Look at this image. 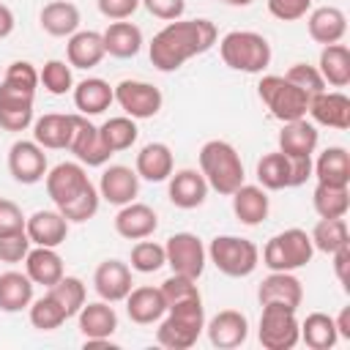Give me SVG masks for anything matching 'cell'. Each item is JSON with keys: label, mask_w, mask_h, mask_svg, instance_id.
Instances as JSON below:
<instances>
[{"label": "cell", "mask_w": 350, "mask_h": 350, "mask_svg": "<svg viewBox=\"0 0 350 350\" xmlns=\"http://www.w3.org/2000/svg\"><path fill=\"white\" fill-rule=\"evenodd\" d=\"M312 254L314 246L309 232L301 227H290L268 238V243L262 246V265L268 271H298L312 262Z\"/></svg>", "instance_id": "8992f818"}, {"label": "cell", "mask_w": 350, "mask_h": 350, "mask_svg": "<svg viewBox=\"0 0 350 350\" xmlns=\"http://www.w3.org/2000/svg\"><path fill=\"white\" fill-rule=\"evenodd\" d=\"M298 334H301V342H304L309 350H331V347L339 342L336 323H334V317L325 314V312H312V314H306V320L298 323Z\"/></svg>", "instance_id": "d590c367"}, {"label": "cell", "mask_w": 350, "mask_h": 350, "mask_svg": "<svg viewBox=\"0 0 350 350\" xmlns=\"http://www.w3.org/2000/svg\"><path fill=\"white\" fill-rule=\"evenodd\" d=\"M317 142H320V134H317V129H314L306 118L282 123V131H279V150H282L284 156H312V153L317 150Z\"/></svg>", "instance_id": "d6a6232c"}, {"label": "cell", "mask_w": 350, "mask_h": 350, "mask_svg": "<svg viewBox=\"0 0 350 350\" xmlns=\"http://www.w3.org/2000/svg\"><path fill=\"white\" fill-rule=\"evenodd\" d=\"M25 232H27L30 243L57 249L68 235V219L60 211H36L33 216H27Z\"/></svg>", "instance_id": "603a6c76"}, {"label": "cell", "mask_w": 350, "mask_h": 350, "mask_svg": "<svg viewBox=\"0 0 350 350\" xmlns=\"http://www.w3.org/2000/svg\"><path fill=\"white\" fill-rule=\"evenodd\" d=\"M74 118L63 112H49L33 120V139L46 150H68L74 134Z\"/></svg>", "instance_id": "d4e9b609"}, {"label": "cell", "mask_w": 350, "mask_h": 350, "mask_svg": "<svg viewBox=\"0 0 350 350\" xmlns=\"http://www.w3.org/2000/svg\"><path fill=\"white\" fill-rule=\"evenodd\" d=\"M334 273H336V279H339V284H347V265H350V246H342V249H336L334 254Z\"/></svg>", "instance_id": "9f6ffc18"}, {"label": "cell", "mask_w": 350, "mask_h": 350, "mask_svg": "<svg viewBox=\"0 0 350 350\" xmlns=\"http://www.w3.org/2000/svg\"><path fill=\"white\" fill-rule=\"evenodd\" d=\"M131 271L137 273H156L159 268L167 265V254H164V246L156 243V241H137L131 246Z\"/></svg>", "instance_id": "ee69618b"}, {"label": "cell", "mask_w": 350, "mask_h": 350, "mask_svg": "<svg viewBox=\"0 0 350 350\" xmlns=\"http://www.w3.org/2000/svg\"><path fill=\"white\" fill-rule=\"evenodd\" d=\"M98 131H101V139H104V145H107L109 153L129 150L137 142V137H139V129H137L134 118H129V115H118V118L104 120L98 126Z\"/></svg>", "instance_id": "ab89813d"}, {"label": "cell", "mask_w": 350, "mask_h": 350, "mask_svg": "<svg viewBox=\"0 0 350 350\" xmlns=\"http://www.w3.org/2000/svg\"><path fill=\"white\" fill-rule=\"evenodd\" d=\"M216 44V25L211 19H172L150 41L148 55L153 68L170 74L186 60L205 55Z\"/></svg>", "instance_id": "6da1fadb"}, {"label": "cell", "mask_w": 350, "mask_h": 350, "mask_svg": "<svg viewBox=\"0 0 350 350\" xmlns=\"http://www.w3.org/2000/svg\"><path fill=\"white\" fill-rule=\"evenodd\" d=\"M25 273L30 276L33 284H41V287H52L63 273V257L52 249V246H36L27 252L25 257Z\"/></svg>", "instance_id": "4dcf8cb0"}, {"label": "cell", "mask_w": 350, "mask_h": 350, "mask_svg": "<svg viewBox=\"0 0 350 350\" xmlns=\"http://www.w3.org/2000/svg\"><path fill=\"white\" fill-rule=\"evenodd\" d=\"M257 180L268 191L290 189V159L282 150H271L257 161Z\"/></svg>", "instance_id": "60d3db41"}, {"label": "cell", "mask_w": 350, "mask_h": 350, "mask_svg": "<svg viewBox=\"0 0 350 350\" xmlns=\"http://www.w3.org/2000/svg\"><path fill=\"white\" fill-rule=\"evenodd\" d=\"M46 293L63 306V312H66V317H74L79 309H82V304H85V298H88V290H85V282L79 279V276H60L52 287H46Z\"/></svg>", "instance_id": "b9f144b4"}, {"label": "cell", "mask_w": 350, "mask_h": 350, "mask_svg": "<svg viewBox=\"0 0 350 350\" xmlns=\"http://www.w3.org/2000/svg\"><path fill=\"white\" fill-rule=\"evenodd\" d=\"M306 30L312 36V41L328 46V44H339L347 33V16L342 8L336 5H320L314 11H309L306 16Z\"/></svg>", "instance_id": "cb8c5ba5"}, {"label": "cell", "mask_w": 350, "mask_h": 350, "mask_svg": "<svg viewBox=\"0 0 350 350\" xmlns=\"http://www.w3.org/2000/svg\"><path fill=\"white\" fill-rule=\"evenodd\" d=\"M312 8V0H268V11L271 16H276L279 22H295L304 19Z\"/></svg>", "instance_id": "f907efd6"}, {"label": "cell", "mask_w": 350, "mask_h": 350, "mask_svg": "<svg viewBox=\"0 0 350 350\" xmlns=\"http://www.w3.org/2000/svg\"><path fill=\"white\" fill-rule=\"evenodd\" d=\"M25 213L14 200L0 197V235H14V232H25Z\"/></svg>", "instance_id": "816d5d0a"}, {"label": "cell", "mask_w": 350, "mask_h": 350, "mask_svg": "<svg viewBox=\"0 0 350 350\" xmlns=\"http://www.w3.org/2000/svg\"><path fill=\"white\" fill-rule=\"evenodd\" d=\"M314 123L345 131L350 129V98L342 90H320L309 98V109H306Z\"/></svg>", "instance_id": "e0dca14e"}, {"label": "cell", "mask_w": 350, "mask_h": 350, "mask_svg": "<svg viewBox=\"0 0 350 350\" xmlns=\"http://www.w3.org/2000/svg\"><path fill=\"white\" fill-rule=\"evenodd\" d=\"M3 82L16 85V88H25V90H36V88H38V71H36V66L27 63V60H14V63L5 68Z\"/></svg>", "instance_id": "681fc988"}, {"label": "cell", "mask_w": 350, "mask_h": 350, "mask_svg": "<svg viewBox=\"0 0 350 350\" xmlns=\"http://www.w3.org/2000/svg\"><path fill=\"white\" fill-rule=\"evenodd\" d=\"M227 5H235V8H246V5H252L254 0H224Z\"/></svg>", "instance_id": "91938a15"}, {"label": "cell", "mask_w": 350, "mask_h": 350, "mask_svg": "<svg viewBox=\"0 0 350 350\" xmlns=\"http://www.w3.org/2000/svg\"><path fill=\"white\" fill-rule=\"evenodd\" d=\"M290 159V189L304 186L312 178V156H287Z\"/></svg>", "instance_id": "11a10c76"}, {"label": "cell", "mask_w": 350, "mask_h": 350, "mask_svg": "<svg viewBox=\"0 0 350 350\" xmlns=\"http://www.w3.org/2000/svg\"><path fill=\"white\" fill-rule=\"evenodd\" d=\"M312 205L320 219H339L350 211V189L347 186H328L317 183L312 191Z\"/></svg>", "instance_id": "74e56055"}, {"label": "cell", "mask_w": 350, "mask_h": 350, "mask_svg": "<svg viewBox=\"0 0 350 350\" xmlns=\"http://www.w3.org/2000/svg\"><path fill=\"white\" fill-rule=\"evenodd\" d=\"M46 194L55 208L68 219V224H82L96 216L98 211V189L90 183L85 167L79 161H60L44 175Z\"/></svg>", "instance_id": "7a4b0ae2"}, {"label": "cell", "mask_w": 350, "mask_h": 350, "mask_svg": "<svg viewBox=\"0 0 350 350\" xmlns=\"http://www.w3.org/2000/svg\"><path fill=\"white\" fill-rule=\"evenodd\" d=\"M312 175L317 178V183L350 186V153L339 145L325 148L317 156V161H312Z\"/></svg>", "instance_id": "836d02e7"}, {"label": "cell", "mask_w": 350, "mask_h": 350, "mask_svg": "<svg viewBox=\"0 0 350 350\" xmlns=\"http://www.w3.org/2000/svg\"><path fill=\"white\" fill-rule=\"evenodd\" d=\"M334 323H336V334H339V339H350V309H347V306L334 317Z\"/></svg>", "instance_id": "680465c9"}, {"label": "cell", "mask_w": 350, "mask_h": 350, "mask_svg": "<svg viewBox=\"0 0 350 350\" xmlns=\"http://www.w3.org/2000/svg\"><path fill=\"white\" fill-rule=\"evenodd\" d=\"M38 82L44 85L46 93H52V96H66L68 90H74L71 66H68L66 60H46L44 68L38 71Z\"/></svg>", "instance_id": "f6af8a7d"}, {"label": "cell", "mask_w": 350, "mask_h": 350, "mask_svg": "<svg viewBox=\"0 0 350 350\" xmlns=\"http://www.w3.org/2000/svg\"><path fill=\"white\" fill-rule=\"evenodd\" d=\"M77 320L85 339H109L118 331V312L109 306V301H85Z\"/></svg>", "instance_id": "4316f807"}, {"label": "cell", "mask_w": 350, "mask_h": 350, "mask_svg": "<svg viewBox=\"0 0 350 350\" xmlns=\"http://www.w3.org/2000/svg\"><path fill=\"white\" fill-rule=\"evenodd\" d=\"M284 79H287V82H293L295 88H301V90H304V93H309V96H314V93L325 90V79L320 77L317 66H309V63H293V66L287 68Z\"/></svg>", "instance_id": "7dc6e473"}, {"label": "cell", "mask_w": 350, "mask_h": 350, "mask_svg": "<svg viewBox=\"0 0 350 350\" xmlns=\"http://www.w3.org/2000/svg\"><path fill=\"white\" fill-rule=\"evenodd\" d=\"M232 213L241 224L246 227H257L268 219V211H271V200L265 194L262 186H252V183H241L232 194Z\"/></svg>", "instance_id": "7402d4cb"}, {"label": "cell", "mask_w": 350, "mask_h": 350, "mask_svg": "<svg viewBox=\"0 0 350 350\" xmlns=\"http://www.w3.org/2000/svg\"><path fill=\"white\" fill-rule=\"evenodd\" d=\"M27 309H30V325L36 331H55V328H60L68 320L63 306L49 293H44L41 298H33Z\"/></svg>", "instance_id": "7bdbcfd3"}, {"label": "cell", "mask_w": 350, "mask_h": 350, "mask_svg": "<svg viewBox=\"0 0 350 350\" xmlns=\"http://www.w3.org/2000/svg\"><path fill=\"white\" fill-rule=\"evenodd\" d=\"M101 16L112 19V22H120V19H129L142 3L139 0H96Z\"/></svg>", "instance_id": "db71d44e"}, {"label": "cell", "mask_w": 350, "mask_h": 350, "mask_svg": "<svg viewBox=\"0 0 350 350\" xmlns=\"http://www.w3.org/2000/svg\"><path fill=\"white\" fill-rule=\"evenodd\" d=\"M309 238H312V246L317 252H323V254H334L336 249L350 246V232H347L345 216H339V219H320L312 227Z\"/></svg>", "instance_id": "f35d334b"}, {"label": "cell", "mask_w": 350, "mask_h": 350, "mask_svg": "<svg viewBox=\"0 0 350 350\" xmlns=\"http://www.w3.org/2000/svg\"><path fill=\"white\" fill-rule=\"evenodd\" d=\"M38 22H41V30L55 36V38H68L79 30V8L68 0H52L41 8L38 14Z\"/></svg>", "instance_id": "f1b7e54d"}, {"label": "cell", "mask_w": 350, "mask_h": 350, "mask_svg": "<svg viewBox=\"0 0 350 350\" xmlns=\"http://www.w3.org/2000/svg\"><path fill=\"white\" fill-rule=\"evenodd\" d=\"M30 252V238L27 232H14V235H0V262H22Z\"/></svg>", "instance_id": "c3c4849f"}, {"label": "cell", "mask_w": 350, "mask_h": 350, "mask_svg": "<svg viewBox=\"0 0 350 350\" xmlns=\"http://www.w3.org/2000/svg\"><path fill=\"white\" fill-rule=\"evenodd\" d=\"M101 38H104L107 55H112L118 60H129V57L139 55V49H142V30L126 19L109 22V27L101 33Z\"/></svg>", "instance_id": "1f68e13d"}, {"label": "cell", "mask_w": 350, "mask_h": 350, "mask_svg": "<svg viewBox=\"0 0 350 350\" xmlns=\"http://www.w3.org/2000/svg\"><path fill=\"white\" fill-rule=\"evenodd\" d=\"M257 339L265 350H293L301 342L295 309L284 304H262Z\"/></svg>", "instance_id": "9c48e42d"}, {"label": "cell", "mask_w": 350, "mask_h": 350, "mask_svg": "<svg viewBox=\"0 0 350 350\" xmlns=\"http://www.w3.org/2000/svg\"><path fill=\"white\" fill-rule=\"evenodd\" d=\"M257 93L262 98V104L271 109V115L282 123H290V120H298V118H306V109H309V93H304L301 88H295L293 82H287L284 77H276V74H268L260 79L257 85Z\"/></svg>", "instance_id": "ba28073f"}, {"label": "cell", "mask_w": 350, "mask_h": 350, "mask_svg": "<svg viewBox=\"0 0 350 350\" xmlns=\"http://www.w3.org/2000/svg\"><path fill=\"white\" fill-rule=\"evenodd\" d=\"M131 268L120 260H104L96 273H93V287L98 293L101 301H109V304H118V301H126V295L131 293Z\"/></svg>", "instance_id": "ffe728a7"}, {"label": "cell", "mask_w": 350, "mask_h": 350, "mask_svg": "<svg viewBox=\"0 0 350 350\" xmlns=\"http://www.w3.org/2000/svg\"><path fill=\"white\" fill-rule=\"evenodd\" d=\"M161 295L167 301V309L175 306V304H186V301H200V287H197V279L191 276H180V273H172L161 282Z\"/></svg>", "instance_id": "bcb514c9"}, {"label": "cell", "mask_w": 350, "mask_h": 350, "mask_svg": "<svg viewBox=\"0 0 350 350\" xmlns=\"http://www.w3.org/2000/svg\"><path fill=\"white\" fill-rule=\"evenodd\" d=\"M68 150L77 156L79 164H88V167H104L109 161V150L101 139V131L98 126H93L85 115H77L74 118V134H71V145Z\"/></svg>", "instance_id": "4fadbf2b"}, {"label": "cell", "mask_w": 350, "mask_h": 350, "mask_svg": "<svg viewBox=\"0 0 350 350\" xmlns=\"http://www.w3.org/2000/svg\"><path fill=\"white\" fill-rule=\"evenodd\" d=\"M148 14H153L156 19H164V22H172V19H180L183 11H186V0H139Z\"/></svg>", "instance_id": "f5cc1de1"}, {"label": "cell", "mask_w": 350, "mask_h": 350, "mask_svg": "<svg viewBox=\"0 0 350 350\" xmlns=\"http://www.w3.org/2000/svg\"><path fill=\"white\" fill-rule=\"evenodd\" d=\"M115 101V90L107 79L101 77H88L74 88V107L79 109V115L90 118V115H101L104 109H109V104Z\"/></svg>", "instance_id": "f546056e"}, {"label": "cell", "mask_w": 350, "mask_h": 350, "mask_svg": "<svg viewBox=\"0 0 350 350\" xmlns=\"http://www.w3.org/2000/svg\"><path fill=\"white\" fill-rule=\"evenodd\" d=\"M317 71L331 88H347L350 85V49L345 44H328L320 52Z\"/></svg>", "instance_id": "8d00e7d4"}, {"label": "cell", "mask_w": 350, "mask_h": 350, "mask_svg": "<svg viewBox=\"0 0 350 350\" xmlns=\"http://www.w3.org/2000/svg\"><path fill=\"white\" fill-rule=\"evenodd\" d=\"M205 331V306L200 301L175 304L164 312L156 328V342L167 350H189Z\"/></svg>", "instance_id": "277c9868"}, {"label": "cell", "mask_w": 350, "mask_h": 350, "mask_svg": "<svg viewBox=\"0 0 350 350\" xmlns=\"http://www.w3.org/2000/svg\"><path fill=\"white\" fill-rule=\"evenodd\" d=\"M107 49H104V38L96 30H77L74 36H68L66 44V57L71 68H96L104 60Z\"/></svg>", "instance_id": "83f0119b"}, {"label": "cell", "mask_w": 350, "mask_h": 350, "mask_svg": "<svg viewBox=\"0 0 350 350\" xmlns=\"http://www.w3.org/2000/svg\"><path fill=\"white\" fill-rule=\"evenodd\" d=\"M159 227V216L150 205L145 202H129L120 205V211L115 213V232L126 241H142L150 238Z\"/></svg>", "instance_id": "d6986e66"}, {"label": "cell", "mask_w": 350, "mask_h": 350, "mask_svg": "<svg viewBox=\"0 0 350 350\" xmlns=\"http://www.w3.org/2000/svg\"><path fill=\"white\" fill-rule=\"evenodd\" d=\"M14 11L5 3H0V38H8L14 33Z\"/></svg>", "instance_id": "6f0895ef"}, {"label": "cell", "mask_w": 350, "mask_h": 350, "mask_svg": "<svg viewBox=\"0 0 350 350\" xmlns=\"http://www.w3.org/2000/svg\"><path fill=\"white\" fill-rule=\"evenodd\" d=\"M139 194V175L126 164H109L98 180V197L109 205H129Z\"/></svg>", "instance_id": "9a60e30c"}, {"label": "cell", "mask_w": 350, "mask_h": 350, "mask_svg": "<svg viewBox=\"0 0 350 350\" xmlns=\"http://www.w3.org/2000/svg\"><path fill=\"white\" fill-rule=\"evenodd\" d=\"M33 282L27 273H19V271H5L0 273V312H22L30 306L33 301Z\"/></svg>", "instance_id": "e575fe53"}, {"label": "cell", "mask_w": 350, "mask_h": 350, "mask_svg": "<svg viewBox=\"0 0 350 350\" xmlns=\"http://www.w3.org/2000/svg\"><path fill=\"white\" fill-rule=\"evenodd\" d=\"M164 312H167V301L159 287L142 284V287H131V293L126 295V314L137 325H153L164 317Z\"/></svg>", "instance_id": "44dd1931"}, {"label": "cell", "mask_w": 350, "mask_h": 350, "mask_svg": "<svg viewBox=\"0 0 350 350\" xmlns=\"http://www.w3.org/2000/svg\"><path fill=\"white\" fill-rule=\"evenodd\" d=\"M257 301L262 304H284L290 309H298L304 301V284L293 271H271L260 287H257Z\"/></svg>", "instance_id": "ac0fdd59"}, {"label": "cell", "mask_w": 350, "mask_h": 350, "mask_svg": "<svg viewBox=\"0 0 350 350\" xmlns=\"http://www.w3.org/2000/svg\"><path fill=\"white\" fill-rule=\"evenodd\" d=\"M134 172L142 180H150V183L167 180L175 172V159H172L170 145H164V142H148V145H142L139 153H137Z\"/></svg>", "instance_id": "484cf974"}, {"label": "cell", "mask_w": 350, "mask_h": 350, "mask_svg": "<svg viewBox=\"0 0 350 350\" xmlns=\"http://www.w3.org/2000/svg\"><path fill=\"white\" fill-rule=\"evenodd\" d=\"M167 180H170L167 197H170V202H172L175 208L191 211V208H200V205L208 200V180L202 178L200 170L183 167V170L172 172Z\"/></svg>", "instance_id": "2e32d148"}, {"label": "cell", "mask_w": 350, "mask_h": 350, "mask_svg": "<svg viewBox=\"0 0 350 350\" xmlns=\"http://www.w3.org/2000/svg\"><path fill=\"white\" fill-rule=\"evenodd\" d=\"M164 254H167V265L172 268V273L191 276V279H200L208 262V252L194 232L170 235L164 243Z\"/></svg>", "instance_id": "30bf717a"}, {"label": "cell", "mask_w": 350, "mask_h": 350, "mask_svg": "<svg viewBox=\"0 0 350 350\" xmlns=\"http://www.w3.org/2000/svg\"><path fill=\"white\" fill-rule=\"evenodd\" d=\"M219 55L224 66L243 74H260L271 66V44L254 30H230L219 41Z\"/></svg>", "instance_id": "5b68a950"}, {"label": "cell", "mask_w": 350, "mask_h": 350, "mask_svg": "<svg viewBox=\"0 0 350 350\" xmlns=\"http://www.w3.org/2000/svg\"><path fill=\"white\" fill-rule=\"evenodd\" d=\"M205 252L216 271L230 279H243L260 265V249L241 235H216Z\"/></svg>", "instance_id": "52a82bcc"}, {"label": "cell", "mask_w": 350, "mask_h": 350, "mask_svg": "<svg viewBox=\"0 0 350 350\" xmlns=\"http://www.w3.org/2000/svg\"><path fill=\"white\" fill-rule=\"evenodd\" d=\"M205 331H208V342L213 347L232 350L249 339V320L238 309H221L205 323Z\"/></svg>", "instance_id": "5bb4252c"}, {"label": "cell", "mask_w": 350, "mask_h": 350, "mask_svg": "<svg viewBox=\"0 0 350 350\" xmlns=\"http://www.w3.org/2000/svg\"><path fill=\"white\" fill-rule=\"evenodd\" d=\"M112 90H115V101L120 104V109L134 120H145V118L159 115V109L164 104L161 90L150 82H142V79H123Z\"/></svg>", "instance_id": "8fae6325"}, {"label": "cell", "mask_w": 350, "mask_h": 350, "mask_svg": "<svg viewBox=\"0 0 350 350\" xmlns=\"http://www.w3.org/2000/svg\"><path fill=\"white\" fill-rule=\"evenodd\" d=\"M46 153L36 139H16L8 148V172L16 183L33 186L46 175Z\"/></svg>", "instance_id": "7c38bea8"}, {"label": "cell", "mask_w": 350, "mask_h": 350, "mask_svg": "<svg viewBox=\"0 0 350 350\" xmlns=\"http://www.w3.org/2000/svg\"><path fill=\"white\" fill-rule=\"evenodd\" d=\"M200 172L208 180V189L230 197L243 183V161L227 139H208L200 148Z\"/></svg>", "instance_id": "3957f363"}]
</instances>
